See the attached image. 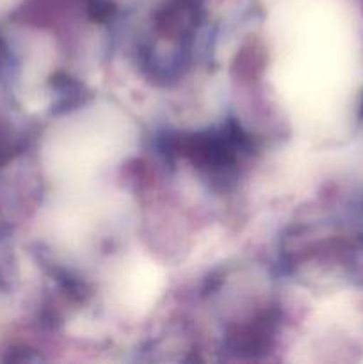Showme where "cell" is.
<instances>
[{"label":"cell","instance_id":"obj_1","mask_svg":"<svg viewBox=\"0 0 363 364\" xmlns=\"http://www.w3.org/2000/svg\"><path fill=\"white\" fill-rule=\"evenodd\" d=\"M6 57H7V46H6V41H4V38L0 36V66L6 63Z\"/></svg>","mask_w":363,"mask_h":364}]
</instances>
